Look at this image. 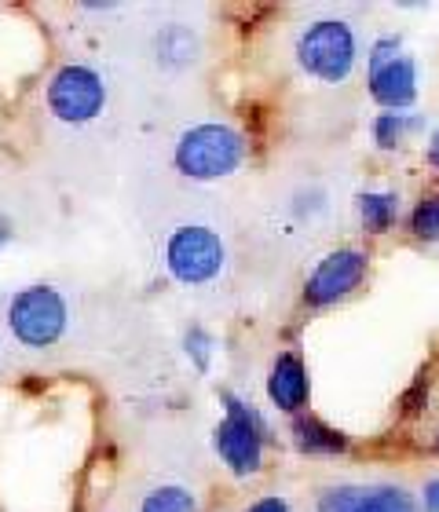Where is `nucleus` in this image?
I'll list each match as a JSON object with an SVG mask.
<instances>
[{
	"mask_svg": "<svg viewBox=\"0 0 439 512\" xmlns=\"http://www.w3.org/2000/svg\"><path fill=\"white\" fill-rule=\"evenodd\" d=\"M172 161L191 180H220V176H231L246 161V139L231 125L205 121V125H194L183 132Z\"/></svg>",
	"mask_w": 439,
	"mask_h": 512,
	"instance_id": "obj_1",
	"label": "nucleus"
},
{
	"mask_svg": "<svg viewBox=\"0 0 439 512\" xmlns=\"http://www.w3.org/2000/svg\"><path fill=\"white\" fill-rule=\"evenodd\" d=\"M297 63L315 81L341 85L355 70V33L341 19H319L297 37Z\"/></svg>",
	"mask_w": 439,
	"mask_h": 512,
	"instance_id": "obj_2",
	"label": "nucleus"
},
{
	"mask_svg": "<svg viewBox=\"0 0 439 512\" xmlns=\"http://www.w3.org/2000/svg\"><path fill=\"white\" fill-rule=\"evenodd\" d=\"M220 399L227 406V417L213 432L216 454L224 458V465L235 476H257L260 465H264V421L238 395L224 392Z\"/></svg>",
	"mask_w": 439,
	"mask_h": 512,
	"instance_id": "obj_3",
	"label": "nucleus"
},
{
	"mask_svg": "<svg viewBox=\"0 0 439 512\" xmlns=\"http://www.w3.org/2000/svg\"><path fill=\"white\" fill-rule=\"evenodd\" d=\"M227 249L213 227L183 224L165 242V267L183 286H205L224 271Z\"/></svg>",
	"mask_w": 439,
	"mask_h": 512,
	"instance_id": "obj_4",
	"label": "nucleus"
},
{
	"mask_svg": "<svg viewBox=\"0 0 439 512\" xmlns=\"http://www.w3.org/2000/svg\"><path fill=\"white\" fill-rule=\"evenodd\" d=\"M8 330L26 348H52L66 333V300L52 286H30L8 304Z\"/></svg>",
	"mask_w": 439,
	"mask_h": 512,
	"instance_id": "obj_5",
	"label": "nucleus"
},
{
	"mask_svg": "<svg viewBox=\"0 0 439 512\" xmlns=\"http://www.w3.org/2000/svg\"><path fill=\"white\" fill-rule=\"evenodd\" d=\"M107 107V85L92 66L66 63L48 81V110L66 125H88Z\"/></svg>",
	"mask_w": 439,
	"mask_h": 512,
	"instance_id": "obj_6",
	"label": "nucleus"
},
{
	"mask_svg": "<svg viewBox=\"0 0 439 512\" xmlns=\"http://www.w3.org/2000/svg\"><path fill=\"white\" fill-rule=\"evenodd\" d=\"M370 96L388 110H403L418 99V66L396 37H381L370 48Z\"/></svg>",
	"mask_w": 439,
	"mask_h": 512,
	"instance_id": "obj_7",
	"label": "nucleus"
},
{
	"mask_svg": "<svg viewBox=\"0 0 439 512\" xmlns=\"http://www.w3.org/2000/svg\"><path fill=\"white\" fill-rule=\"evenodd\" d=\"M366 278V256L359 249H333L330 256H322L319 267L304 282V300L311 308H330L337 300H344L359 282Z\"/></svg>",
	"mask_w": 439,
	"mask_h": 512,
	"instance_id": "obj_8",
	"label": "nucleus"
},
{
	"mask_svg": "<svg viewBox=\"0 0 439 512\" xmlns=\"http://www.w3.org/2000/svg\"><path fill=\"white\" fill-rule=\"evenodd\" d=\"M268 395L271 403L286 410V414H297L300 406L308 403V366L297 352H282L271 366L268 377Z\"/></svg>",
	"mask_w": 439,
	"mask_h": 512,
	"instance_id": "obj_9",
	"label": "nucleus"
},
{
	"mask_svg": "<svg viewBox=\"0 0 439 512\" xmlns=\"http://www.w3.org/2000/svg\"><path fill=\"white\" fill-rule=\"evenodd\" d=\"M293 443L304 454H341L348 447V439L341 432H333L319 421V417H297L293 421Z\"/></svg>",
	"mask_w": 439,
	"mask_h": 512,
	"instance_id": "obj_10",
	"label": "nucleus"
},
{
	"mask_svg": "<svg viewBox=\"0 0 439 512\" xmlns=\"http://www.w3.org/2000/svg\"><path fill=\"white\" fill-rule=\"evenodd\" d=\"M396 213H399V198L396 194H363L359 198V216H363L366 231H388V227L396 224Z\"/></svg>",
	"mask_w": 439,
	"mask_h": 512,
	"instance_id": "obj_11",
	"label": "nucleus"
},
{
	"mask_svg": "<svg viewBox=\"0 0 439 512\" xmlns=\"http://www.w3.org/2000/svg\"><path fill=\"white\" fill-rule=\"evenodd\" d=\"M140 512H198V502H194V494L187 487H154V491L143 498Z\"/></svg>",
	"mask_w": 439,
	"mask_h": 512,
	"instance_id": "obj_12",
	"label": "nucleus"
},
{
	"mask_svg": "<svg viewBox=\"0 0 439 512\" xmlns=\"http://www.w3.org/2000/svg\"><path fill=\"white\" fill-rule=\"evenodd\" d=\"M418 128H421L418 118H407V114H381V118L374 121V139H377V147L396 150V147H403L410 132H418Z\"/></svg>",
	"mask_w": 439,
	"mask_h": 512,
	"instance_id": "obj_13",
	"label": "nucleus"
},
{
	"mask_svg": "<svg viewBox=\"0 0 439 512\" xmlns=\"http://www.w3.org/2000/svg\"><path fill=\"white\" fill-rule=\"evenodd\" d=\"M355 512H414V502L399 487H381V491H366Z\"/></svg>",
	"mask_w": 439,
	"mask_h": 512,
	"instance_id": "obj_14",
	"label": "nucleus"
},
{
	"mask_svg": "<svg viewBox=\"0 0 439 512\" xmlns=\"http://www.w3.org/2000/svg\"><path fill=\"white\" fill-rule=\"evenodd\" d=\"M410 231H414L421 242H436L439 238V194H432V198L414 205V213H410Z\"/></svg>",
	"mask_w": 439,
	"mask_h": 512,
	"instance_id": "obj_15",
	"label": "nucleus"
},
{
	"mask_svg": "<svg viewBox=\"0 0 439 512\" xmlns=\"http://www.w3.org/2000/svg\"><path fill=\"white\" fill-rule=\"evenodd\" d=\"M366 491H355V487H337V491H326L319 502V512H355V505L363 502Z\"/></svg>",
	"mask_w": 439,
	"mask_h": 512,
	"instance_id": "obj_16",
	"label": "nucleus"
},
{
	"mask_svg": "<svg viewBox=\"0 0 439 512\" xmlns=\"http://www.w3.org/2000/svg\"><path fill=\"white\" fill-rule=\"evenodd\" d=\"M187 355H191V363L198 366V370H209V359H213V337L205 330H187Z\"/></svg>",
	"mask_w": 439,
	"mask_h": 512,
	"instance_id": "obj_17",
	"label": "nucleus"
},
{
	"mask_svg": "<svg viewBox=\"0 0 439 512\" xmlns=\"http://www.w3.org/2000/svg\"><path fill=\"white\" fill-rule=\"evenodd\" d=\"M246 512H290V505L282 502V498H260V502H253Z\"/></svg>",
	"mask_w": 439,
	"mask_h": 512,
	"instance_id": "obj_18",
	"label": "nucleus"
},
{
	"mask_svg": "<svg viewBox=\"0 0 439 512\" xmlns=\"http://www.w3.org/2000/svg\"><path fill=\"white\" fill-rule=\"evenodd\" d=\"M425 512H439V480L425 483Z\"/></svg>",
	"mask_w": 439,
	"mask_h": 512,
	"instance_id": "obj_19",
	"label": "nucleus"
},
{
	"mask_svg": "<svg viewBox=\"0 0 439 512\" xmlns=\"http://www.w3.org/2000/svg\"><path fill=\"white\" fill-rule=\"evenodd\" d=\"M429 165H436L439 169V128L432 132V143H429Z\"/></svg>",
	"mask_w": 439,
	"mask_h": 512,
	"instance_id": "obj_20",
	"label": "nucleus"
},
{
	"mask_svg": "<svg viewBox=\"0 0 439 512\" xmlns=\"http://www.w3.org/2000/svg\"><path fill=\"white\" fill-rule=\"evenodd\" d=\"M4 238H8V235H4V231H0V246H4Z\"/></svg>",
	"mask_w": 439,
	"mask_h": 512,
	"instance_id": "obj_21",
	"label": "nucleus"
},
{
	"mask_svg": "<svg viewBox=\"0 0 439 512\" xmlns=\"http://www.w3.org/2000/svg\"><path fill=\"white\" fill-rule=\"evenodd\" d=\"M436 447H439V439H436Z\"/></svg>",
	"mask_w": 439,
	"mask_h": 512,
	"instance_id": "obj_22",
	"label": "nucleus"
}]
</instances>
